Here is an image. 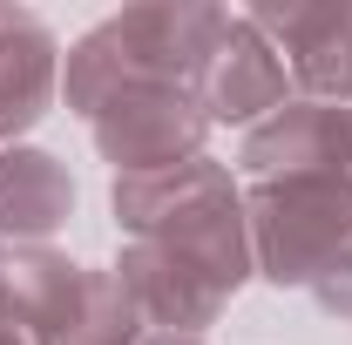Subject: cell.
Returning a JSON list of instances; mask_svg holds the SVG:
<instances>
[{
	"mask_svg": "<svg viewBox=\"0 0 352 345\" xmlns=\"http://www.w3.org/2000/svg\"><path fill=\"white\" fill-rule=\"evenodd\" d=\"M258 251L278 285H325V271L352 258V190L346 176L298 170L258 190Z\"/></svg>",
	"mask_w": 352,
	"mask_h": 345,
	"instance_id": "obj_1",
	"label": "cell"
},
{
	"mask_svg": "<svg viewBox=\"0 0 352 345\" xmlns=\"http://www.w3.org/2000/svg\"><path fill=\"white\" fill-rule=\"evenodd\" d=\"M197 95H204L210 115L244 122V115H258V109H278V95H285V61H278V47L264 41L251 21H217L210 54H204V68H197Z\"/></svg>",
	"mask_w": 352,
	"mask_h": 345,
	"instance_id": "obj_2",
	"label": "cell"
},
{
	"mask_svg": "<svg viewBox=\"0 0 352 345\" xmlns=\"http://www.w3.org/2000/svg\"><path fill=\"white\" fill-rule=\"evenodd\" d=\"M54 95V41L34 14L0 7V135L28 129Z\"/></svg>",
	"mask_w": 352,
	"mask_h": 345,
	"instance_id": "obj_3",
	"label": "cell"
},
{
	"mask_svg": "<svg viewBox=\"0 0 352 345\" xmlns=\"http://www.w3.org/2000/svg\"><path fill=\"white\" fill-rule=\"evenodd\" d=\"M68 203H75V190L54 170V156H41V149H7L0 156V230L41 237L68 216Z\"/></svg>",
	"mask_w": 352,
	"mask_h": 345,
	"instance_id": "obj_4",
	"label": "cell"
},
{
	"mask_svg": "<svg viewBox=\"0 0 352 345\" xmlns=\"http://www.w3.org/2000/svg\"><path fill=\"white\" fill-rule=\"evenodd\" d=\"M0 345H28V339H21V332H14V325H7V318H0Z\"/></svg>",
	"mask_w": 352,
	"mask_h": 345,
	"instance_id": "obj_5",
	"label": "cell"
},
{
	"mask_svg": "<svg viewBox=\"0 0 352 345\" xmlns=\"http://www.w3.org/2000/svg\"><path fill=\"white\" fill-rule=\"evenodd\" d=\"M346 88H352V61H346Z\"/></svg>",
	"mask_w": 352,
	"mask_h": 345,
	"instance_id": "obj_6",
	"label": "cell"
}]
</instances>
